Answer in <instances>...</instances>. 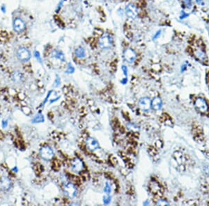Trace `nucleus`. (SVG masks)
Listing matches in <instances>:
<instances>
[{
    "instance_id": "nucleus-16",
    "label": "nucleus",
    "mask_w": 209,
    "mask_h": 206,
    "mask_svg": "<svg viewBox=\"0 0 209 206\" xmlns=\"http://www.w3.org/2000/svg\"><path fill=\"white\" fill-rule=\"evenodd\" d=\"M75 53L76 56H77L78 58H83L86 56L85 50H84V48H82V47H78V48L75 49Z\"/></svg>"
},
{
    "instance_id": "nucleus-18",
    "label": "nucleus",
    "mask_w": 209,
    "mask_h": 206,
    "mask_svg": "<svg viewBox=\"0 0 209 206\" xmlns=\"http://www.w3.org/2000/svg\"><path fill=\"white\" fill-rule=\"evenodd\" d=\"M104 191L106 194H110L111 193V191H112V189H111V186H110V185L108 183H105V187H104Z\"/></svg>"
},
{
    "instance_id": "nucleus-28",
    "label": "nucleus",
    "mask_w": 209,
    "mask_h": 206,
    "mask_svg": "<svg viewBox=\"0 0 209 206\" xmlns=\"http://www.w3.org/2000/svg\"><path fill=\"white\" fill-rule=\"evenodd\" d=\"M160 34H161V31H158L156 34V35L154 36V39H156L159 36H160Z\"/></svg>"
},
{
    "instance_id": "nucleus-2",
    "label": "nucleus",
    "mask_w": 209,
    "mask_h": 206,
    "mask_svg": "<svg viewBox=\"0 0 209 206\" xmlns=\"http://www.w3.org/2000/svg\"><path fill=\"white\" fill-rule=\"evenodd\" d=\"M16 55L18 58L22 62L28 61L31 58V52L26 47H20L17 50Z\"/></svg>"
},
{
    "instance_id": "nucleus-8",
    "label": "nucleus",
    "mask_w": 209,
    "mask_h": 206,
    "mask_svg": "<svg viewBox=\"0 0 209 206\" xmlns=\"http://www.w3.org/2000/svg\"><path fill=\"white\" fill-rule=\"evenodd\" d=\"M194 106L199 111L202 112H205L208 110V106L207 103L204 99L197 98L194 102Z\"/></svg>"
},
{
    "instance_id": "nucleus-4",
    "label": "nucleus",
    "mask_w": 209,
    "mask_h": 206,
    "mask_svg": "<svg viewBox=\"0 0 209 206\" xmlns=\"http://www.w3.org/2000/svg\"><path fill=\"white\" fill-rule=\"evenodd\" d=\"M84 164L82 160L79 158H75L71 162V169L74 172L80 173L83 171Z\"/></svg>"
},
{
    "instance_id": "nucleus-7",
    "label": "nucleus",
    "mask_w": 209,
    "mask_h": 206,
    "mask_svg": "<svg viewBox=\"0 0 209 206\" xmlns=\"http://www.w3.org/2000/svg\"><path fill=\"white\" fill-rule=\"evenodd\" d=\"M123 58L126 62L129 63H132L135 61L137 58V54L133 49L128 48L123 52Z\"/></svg>"
},
{
    "instance_id": "nucleus-20",
    "label": "nucleus",
    "mask_w": 209,
    "mask_h": 206,
    "mask_svg": "<svg viewBox=\"0 0 209 206\" xmlns=\"http://www.w3.org/2000/svg\"><path fill=\"white\" fill-rule=\"evenodd\" d=\"M196 56H197L199 58L201 61H204L205 58V55L204 52H202V51H201L200 50H198L196 52Z\"/></svg>"
},
{
    "instance_id": "nucleus-27",
    "label": "nucleus",
    "mask_w": 209,
    "mask_h": 206,
    "mask_svg": "<svg viewBox=\"0 0 209 206\" xmlns=\"http://www.w3.org/2000/svg\"><path fill=\"white\" fill-rule=\"evenodd\" d=\"M196 2L198 4H199V5H202V6L204 5V1H203V0H196Z\"/></svg>"
},
{
    "instance_id": "nucleus-24",
    "label": "nucleus",
    "mask_w": 209,
    "mask_h": 206,
    "mask_svg": "<svg viewBox=\"0 0 209 206\" xmlns=\"http://www.w3.org/2000/svg\"><path fill=\"white\" fill-rule=\"evenodd\" d=\"M55 83L56 86H59L60 85V83H61V80H60V79H59V77H58L57 75V78H56V79H55Z\"/></svg>"
},
{
    "instance_id": "nucleus-6",
    "label": "nucleus",
    "mask_w": 209,
    "mask_h": 206,
    "mask_svg": "<svg viewBox=\"0 0 209 206\" xmlns=\"http://www.w3.org/2000/svg\"><path fill=\"white\" fill-rule=\"evenodd\" d=\"M86 148L91 151H96L100 147L99 143L96 139L92 137H88L86 140Z\"/></svg>"
},
{
    "instance_id": "nucleus-11",
    "label": "nucleus",
    "mask_w": 209,
    "mask_h": 206,
    "mask_svg": "<svg viewBox=\"0 0 209 206\" xmlns=\"http://www.w3.org/2000/svg\"><path fill=\"white\" fill-rule=\"evenodd\" d=\"M13 28L18 33L23 31L25 28V23L20 18H16L13 22Z\"/></svg>"
},
{
    "instance_id": "nucleus-13",
    "label": "nucleus",
    "mask_w": 209,
    "mask_h": 206,
    "mask_svg": "<svg viewBox=\"0 0 209 206\" xmlns=\"http://www.w3.org/2000/svg\"><path fill=\"white\" fill-rule=\"evenodd\" d=\"M162 106V99L158 96L154 97L151 100V108L154 109V110H160L161 107Z\"/></svg>"
},
{
    "instance_id": "nucleus-12",
    "label": "nucleus",
    "mask_w": 209,
    "mask_h": 206,
    "mask_svg": "<svg viewBox=\"0 0 209 206\" xmlns=\"http://www.w3.org/2000/svg\"><path fill=\"white\" fill-rule=\"evenodd\" d=\"M11 180L7 177L4 176L0 179V189L1 190H9L11 187Z\"/></svg>"
},
{
    "instance_id": "nucleus-9",
    "label": "nucleus",
    "mask_w": 209,
    "mask_h": 206,
    "mask_svg": "<svg viewBox=\"0 0 209 206\" xmlns=\"http://www.w3.org/2000/svg\"><path fill=\"white\" fill-rule=\"evenodd\" d=\"M126 13L130 19H135L138 15L137 9L132 4H129L126 8Z\"/></svg>"
},
{
    "instance_id": "nucleus-3",
    "label": "nucleus",
    "mask_w": 209,
    "mask_h": 206,
    "mask_svg": "<svg viewBox=\"0 0 209 206\" xmlns=\"http://www.w3.org/2000/svg\"><path fill=\"white\" fill-rule=\"evenodd\" d=\"M41 157L45 160H49L53 158L54 151L49 146H43L40 149Z\"/></svg>"
},
{
    "instance_id": "nucleus-21",
    "label": "nucleus",
    "mask_w": 209,
    "mask_h": 206,
    "mask_svg": "<svg viewBox=\"0 0 209 206\" xmlns=\"http://www.w3.org/2000/svg\"><path fill=\"white\" fill-rule=\"evenodd\" d=\"M112 200V197L111 196H106V197H103V203L105 204V205H108V204L111 202Z\"/></svg>"
},
{
    "instance_id": "nucleus-22",
    "label": "nucleus",
    "mask_w": 209,
    "mask_h": 206,
    "mask_svg": "<svg viewBox=\"0 0 209 206\" xmlns=\"http://www.w3.org/2000/svg\"><path fill=\"white\" fill-rule=\"evenodd\" d=\"M157 205H169V203L167 201L163 199L158 200V201L157 202Z\"/></svg>"
},
{
    "instance_id": "nucleus-15",
    "label": "nucleus",
    "mask_w": 209,
    "mask_h": 206,
    "mask_svg": "<svg viewBox=\"0 0 209 206\" xmlns=\"http://www.w3.org/2000/svg\"><path fill=\"white\" fill-rule=\"evenodd\" d=\"M51 56L52 58H55L59 60V61H61L62 62L65 61V56H64V54L63 53V52L61 51L57 50V49L52 51V52L51 53Z\"/></svg>"
},
{
    "instance_id": "nucleus-17",
    "label": "nucleus",
    "mask_w": 209,
    "mask_h": 206,
    "mask_svg": "<svg viewBox=\"0 0 209 206\" xmlns=\"http://www.w3.org/2000/svg\"><path fill=\"white\" fill-rule=\"evenodd\" d=\"M32 121L33 123H42L44 121V116L41 113H38L36 116H34Z\"/></svg>"
},
{
    "instance_id": "nucleus-25",
    "label": "nucleus",
    "mask_w": 209,
    "mask_h": 206,
    "mask_svg": "<svg viewBox=\"0 0 209 206\" xmlns=\"http://www.w3.org/2000/svg\"><path fill=\"white\" fill-rule=\"evenodd\" d=\"M183 1L185 2V5L187 6V7H191L192 6V1L191 0H183Z\"/></svg>"
},
{
    "instance_id": "nucleus-14",
    "label": "nucleus",
    "mask_w": 209,
    "mask_h": 206,
    "mask_svg": "<svg viewBox=\"0 0 209 206\" xmlns=\"http://www.w3.org/2000/svg\"><path fill=\"white\" fill-rule=\"evenodd\" d=\"M11 79L15 82V83H20L23 79V76L22 73L18 71H15L11 74Z\"/></svg>"
},
{
    "instance_id": "nucleus-23",
    "label": "nucleus",
    "mask_w": 209,
    "mask_h": 206,
    "mask_svg": "<svg viewBox=\"0 0 209 206\" xmlns=\"http://www.w3.org/2000/svg\"><path fill=\"white\" fill-rule=\"evenodd\" d=\"M121 69H122V71H123V75H125V77H128V67H126V65H123L121 66Z\"/></svg>"
},
{
    "instance_id": "nucleus-19",
    "label": "nucleus",
    "mask_w": 209,
    "mask_h": 206,
    "mask_svg": "<svg viewBox=\"0 0 209 206\" xmlns=\"http://www.w3.org/2000/svg\"><path fill=\"white\" fill-rule=\"evenodd\" d=\"M75 72V68L73 67V66L71 65V63H68L67 69H66V73L67 74H73Z\"/></svg>"
},
{
    "instance_id": "nucleus-5",
    "label": "nucleus",
    "mask_w": 209,
    "mask_h": 206,
    "mask_svg": "<svg viewBox=\"0 0 209 206\" xmlns=\"http://www.w3.org/2000/svg\"><path fill=\"white\" fill-rule=\"evenodd\" d=\"M139 106L140 109L143 111H148L151 108V100L149 97L144 96L139 100L138 102Z\"/></svg>"
},
{
    "instance_id": "nucleus-1",
    "label": "nucleus",
    "mask_w": 209,
    "mask_h": 206,
    "mask_svg": "<svg viewBox=\"0 0 209 206\" xmlns=\"http://www.w3.org/2000/svg\"><path fill=\"white\" fill-rule=\"evenodd\" d=\"M64 192L68 198L73 199L77 194L78 190L75 185L72 183H66L64 186Z\"/></svg>"
},
{
    "instance_id": "nucleus-10",
    "label": "nucleus",
    "mask_w": 209,
    "mask_h": 206,
    "mask_svg": "<svg viewBox=\"0 0 209 206\" xmlns=\"http://www.w3.org/2000/svg\"><path fill=\"white\" fill-rule=\"evenodd\" d=\"M99 46L102 49H109L112 46V40L109 36H103L99 39Z\"/></svg>"
},
{
    "instance_id": "nucleus-26",
    "label": "nucleus",
    "mask_w": 209,
    "mask_h": 206,
    "mask_svg": "<svg viewBox=\"0 0 209 206\" xmlns=\"http://www.w3.org/2000/svg\"><path fill=\"white\" fill-rule=\"evenodd\" d=\"M121 83L123 84V85H126V83H128V78L127 77H125L124 79H123L121 81Z\"/></svg>"
},
{
    "instance_id": "nucleus-29",
    "label": "nucleus",
    "mask_w": 209,
    "mask_h": 206,
    "mask_svg": "<svg viewBox=\"0 0 209 206\" xmlns=\"http://www.w3.org/2000/svg\"><path fill=\"white\" fill-rule=\"evenodd\" d=\"M35 56H36L37 58H38L39 60V61H41V58L40 56H39V53L38 52V51H35Z\"/></svg>"
}]
</instances>
